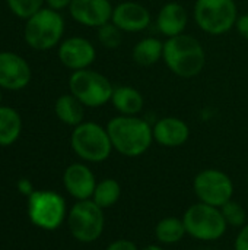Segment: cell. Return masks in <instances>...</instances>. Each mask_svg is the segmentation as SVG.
<instances>
[{"label": "cell", "instance_id": "obj_1", "mask_svg": "<svg viewBox=\"0 0 248 250\" xmlns=\"http://www.w3.org/2000/svg\"><path fill=\"white\" fill-rule=\"evenodd\" d=\"M105 127L114 151L123 157H140L155 142L152 125L139 116L118 114L113 117Z\"/></svg>", "mask_w": 248, "mask_h": 250}, {"label": "cell", "instance_id": "obj_2", "mask_svg": "<svg viewBox=\"0 0 248 250\" xmlns=\"http://www.w3.org/2000/svg\"><path fill=\"white\" fill-rule=\"evenodd\" d=\"M162 60L171 73L178 78L190 79L202 73L206 64V53L196 37L184 32L164 41Z\"/></svg>", "mask_w": 248, "mask_h": 250}, {"label": "cell", "instance_id": "obj_3", "mask_svg": "<svg viewBox=\"0 0 248 250\" xmlns=\"http://www.w3.org/2000/svg\"><path fill=\"white\" fill-rule=\"evenodd\" d=\"M66 22L60 12L44 6L25 21L23 40L35 51H48L63 41Z\"/></svg>", "mask_w": 248, "mask_h": 250}, {"label": "cell", "instance_id": "obj_4", "mask_svg": "<svg viewBox=\"0 0 248 250\" xmlns=\"http://www.w3.org/2000/svg\"><path fill=\"white\" fill-rule=\"evenodd\" d=\"M70 146L83 163H104L114 151L107 127L95 122H82L73 127Z\"/></svg>", "mask_w": 248, "mask_h": 250}, {"label": "cell", "instance_id": "obj_5", "mask_svg": "<svg viewBox=\"0 0 248 250\" xmlns=\"http://www.w3.org/2000/svg\"><path fill=\"white\" fill-rule=\"evenodd\" d=\"M235 0H196L193 18L196 25L209 35H224L229 32L238 19Z\"/></svg>", "mask_w": 248, "mask_h": 250}, {"label": "cell", "instance_id": "obj_6", "mask_svg": "<svg viewBox=\"0 0 248 250\" xmlns=\"http://www.w3.org/2000/svg\"><path fill=\"white\" fill-rule=\"evenodd\" d=\"M29 221L45 231L57 230L67 220V207L64 198L54 190H34L28 196Z\"/></svg>", "mask_w": 248, "mask_h": 250}, {"label": "cell", "instance_id": "obj_7", "mask_svg": "<svg viewBox=\"0 0 248 250\" xmlns=\"http://www.w3.org/2000/svg\"><path fill=\"white\" fill-rule=\"evenodd\" d=\"M114 86L110 79L91 67L72 72L69 76V92L85 107L99 108L111 101Z\"/></svg>", "mask_w": 248, "mask_h": 250}, {"label": "cell", "instance_id": "obj_8", "mask_svg": "<svg viewBox=\"0 0 248 250\" xmlns=\"http://www.w3.org/2000/svg\"><path fill=\"white\" fill-rule=\"evenodd\" d=\"M186 231L190 237L200 242H216L228 230L221 208L197 202L186 209L183 215Z\"/></svg>", "mask_w": 248, "mask_h": 250}, {"label": "cell", "instance_id": "obj_9", "mask_svg": "<svg viewBox=\"0 0 248 250\" xmlns=\"http://www.w3.org/2000/svg\"><path fill=\"white\" fill-rule=\"evenodd\" d=\"M66 221L72 237L80 243L96 242L102 236L105 227L104 209L92 199L76 201L69 209Z\"/></svg>", "mask_w": 248, "mask_h": 250}, {"label": "cell", "instance_id": "obj_10", "mask_svg": "<svg viewBox=\"0 0 248 250\" xmlns=\"http://www.w3.org/2000/svg\"><path fill=\"white\" fill-rule=\"evenodd\" d=\"M193 190L199 202L221 208L232 199L234 183L225 171L219 168H205L196 174Z\"/></svg>", "mask_w": 248, "mask_h": 250}, {"label": "cell", "instance_id": "obj_11", "mask_svg": "<svg viewBox=\"0 0 248 250\" xmlns=\"http://www.w3.org/2000/svg\"><path fill=\"white\" fill-rule=\"evenodd\" d=\"M57 56L60 63L72 70H82L92 66L96 59L95 45L85 37L72 35L64 38L57 47Z\"/></svg>", "mask_w": 248, "mask_h": 250}, {"label": "cell", "instance_id": "obj_12", "mask_svg": "<svg viewBox=\"0 0 248 250\" xmlns=\"http://www.w3.org/2000/svg\"><path fill=\"white\" fill-rule=\"evenodd\" d=\"M32 79L31 64L15 51H0V88L7 91L25 89Z\"/></svg>", "mask_w": 248, "mask_h": 250}, {"label": "cell", "instance_id": "obj_13", "mask_svg": "<svg viewBox=\"0 0 248 250\" xmlns=\"http://www.w3.org/2000/svg\"><path fill=\"white\" fill-rule=\"evenodd\" d=\"M113 9L111 0H73L67 10L76 23L98 29L111 21Z\"/></svg>", "mask_w": 248, "mask_h": 250}, {"label": "cell", "instance_id": "obj_14", "mask_svg": "<svg viewBox=\"0 0 248 250\" xmlns=\"http://www.w3.org/2000/svg\"><path fill=\"white\" fill-rule=\"evenodd\" d=\"M111 22L123 32H142L149 28L152 22L151 10L142 3L132 0H121L113 9Z\"/></svg>", "mask_w": 248, "mask_h": 250}, {"label": "cell", "instance_id": "obj_15", "mask_svg": "<svg viewBox=\"0 0 248 250\" xmlns=\"http://www.w3.org/2000/svg\"><path fill=\"white\" fill-rule=\"evenodd\" d=\"M96 183L94 171L83 163H73L63 173L64 189L76 201L92 199Z\"/></svg>", "mask_w": 248, "mask_h": 250}, {"label": "cell", "instance_id": "obj_16", "mask_svg": "<svg viewBox=\"0 0 248 250\" xmlns=\"http://www.w3.org/2000/svg\"><path fill=\"white\" fill-rule=\"evenodd\" d=\"M153 141L165 148H178L184 145L190 138L189 125L175 116H167L159 119L153 126Z\"/></svg>", "mask_w": 248, "mask_h": 250}, {"label": "cell", "instance_id": "obj_17", "mask_svg": "<svg viewBox=\"0 0 248 250\" xmlns=\"http://www.w3.org/2000/svg\"><path fill=\"white\" fill-rule=\"evenodd\" d=\"M189 23L187 9L178 1L165 3L156 15V28L167 38L184 34Z\"/></svg>", "mask_w": 248, "mask_h": 250}, {"label": "cell", "instance_id": "obj_18", "mask_svg": "<svg viewBox=\"0 0 248 250\" xmlns=\"http://www.w3.org/2000/svg\"><path fill=\"white\" fill-rule=\"evenodd\" d=\"M110 103L121 116H137L145 105L142 92L130 85L114 86Z\"/></svg>", "mask_w": 248, "mask_h": 250}, {"label": "cell", "instance_id": "obj_19", "mask_svg": "<svg viewBox=\"0 0 248 250\" xmlns=\"http://www.w3.org/2000/svg\"><path fill=\"white\" fill-rule=\"evenodd\" d=\"M54 114L66 126L76 127L85 122V105L73 94H63L54 103Z\"/></svg>", "mask_w": 248, "mask_h": 250}, {"label": "cell", "instance_id": "obj_20", "mask_svg": "<svg viewBox=\"0 0 248 250\" xmlns=\"http://www.w3.org/2000/svg\"><path fill=\"white\" fill-rule=\"evenodd\" d=\"M164 41L156 37H146L137 41L132 50V59L136 64L149 67L162 60Z\"/></svg>", "mask_w": 248, "mask_h": 250}, {"label": "cell", "instance_id": "obj_21", "mask_svg": "<svg viewBox=\"0 0 248 250\" xmlns=\"http://www.w3.org/2000/svg\"><path fill=\"white\" fill-rule=\"evenodd\" d=\"M22 133V117L9 105H0V146L13 145Z\"/></svg>", "mask_w": 248, "mask_h": 250}, {"label": "cell", "instance_id": "obj_22", "mask_svg": "<svg viewBox=\"0 0 248 250\" xmlns=\"http://www.w3.org/2000/svg\"><path fill=\"white\" fill-rule=\"evenodd\" d=\"M187 234L183 218L177 217H165L158 221L155 226V237L159 245H175L184 239Z\"/></svg>", "mask_w": 248, "mask_h": 250}, {"label": "cell", "instance_id": "obj_23", "mask_svg": "<svg viewBox=\"0 0 248 250\" xmlns=\"http://www.w3.org/2000/svg\"><path fill=\"white\" fill-rule=\"evenodd\" d=\"M121 196V186L115 179H102L96 183V188L92 195V201L102 208L104 211L108 208H113Z\"/></svg>", "mask_w": 248, "mask_h": 250}, {"label": "cell", "instance_id": "obj_24", "mask_svg": "<svg viewBox=\"0 0 248 250\" xmlns=\"http://www.w3.org/2000/svg\"><path fill=\"white\" fill-rule=\"evenodd\" d=\"M221 212H222L224 220L227 221L228 227L241 229L247 224V214H246L244 207L234 199L228 201L224 207H221Z\"/></svg>", "mask_w": 248, "mask_h": 250}, {"label": "cell", "instance_id": "obj_25", "mask_svg": "<svg viewBox=\"0 0 248 250\" xmlns=\"http://www.w3.org/2000/svg\"><path fill=\"white\" fill-rule=\"evenodd\" d=\"M9 10L19 19L26 21L39 9L44 7L45 0H6Z\"/></svg>", "mask_w": 248, "mask_h": 250}, {"label": "cell", "instance_id": "obj_26", "mask_svg": "<svg viewBox=\"0 0 248 250\" xmlns=\"http://www.w3.org/2000/svg\"><path fill=\"white\" fill-rule=\"evenodd\" d=\"M123 31L115 26L111 21L98 28V41L104 48L115 50L121 45L123 41Z\"/></svg>", "mask_w": 248, "mask_h": 250}, {"label": "cell", "instance_id": "obj_27", "mask_svg": "<svg viewBox=\"0 0 248 250\" xmlns=\"http://www.w3.org/2000/svg\"><path fill=\"white\" fill-rule=\"evenodd\" d=\"M105 250H140L137 248V245L129 239H117L114 242H111Z\"/></svg>", "mask_w": 248, "mask_h": 250}, {"label": "cell", "instance_id": "obj_28", "mask_svg": "<svg viewBox=\"0 0 248 250\" xmlns=\"http://www.w3.org/2000/svg\"><path fill=\"white\" fill-rule=\"evenodd\" d=\"M234 250H248V224L240 229L234 243Z\"/></svg>", "mask_w": 248, "mask_h": 250}, {"label": "cell", "instance_id": "obj_29", "mask_svg": "<svg viewBox=\"0 0 248 250\" xmlns=\"http://www.w3.org/2000/svg\"><path fill=\"white\" fill-rule=\"evenodd\" d=\"M235 28H237L238 34H240L244 40H247L248 41V12L238 16L237 23H235Z\"/></svg>", "mask_w": 248, "mask_h": 250}, {"label": "cell", "instance_id": "obj_30", "mask_svg": "<svg viewBox=\"0 0 248 250\" xmlns=\"http://www.w3.org/2000/svg\"><path fill=\"white\" fill-rule=\"evenodd\" d=\"M73 0H45V6L50 9H54L57 12H61L64 9H69Z\"/></svg>", "mask_w": 248, "mask_h": 250}, {"label": "cell", "instance_id": "obj_31", "mask_svg": "<svg viewBox=\"0 0 248 250\" xmlns=\"http://www.w3.org/2000/svg\"><path fill=\"white\" fill-rule=\"evenodd\" d=\"M18 189H19L20 193H23V195H26V196H29V195L34 192L32 185H31V182H29L28 179H20V180L18 182Z\"/></svg>", "mask_w": 248, "mask_h": 250}, {"label": "cell", "instance_id": "obj_32", "mask_svg": "<svg viewBox=\"0 0 248 250\" xmlns=\"http://www.w3.org/2000/svg\"><path fill=\"white\" fill-rule=\"evenodd\" d=\"M140 250H165L162 248V245H148L145 248H142Z\"/></svg>", "mask_w": 248, "mask_h": 250}, {"label": "cell", "instance_id": "obj_33", "mask_svg": "<svg viewBox=\"0 0 248 250\" xmlns=\"http://www.w3.org/2000/svg\"><path fill=\"white\" fill-rule=\"evenodd\" d=\"M1 101H3V94H1V88H0V105H1Z\"/></svg>", "mask_w": 248, "mask_h": 250}, {"label": "cell", "instance_id": "obj_34", "mask_svg": "<svg viewBox=\"0 0 248 250\" xmlns=\"http://www.w3.org/2000/svg\"><path fill=\"white\" fill-rule=\"evenodd\" d=\"M111 1H121V0H111Z\"/></svg>", "mask_w": 248, "mask_h": 250}, {"label": "cell", "instance_id": "obj_35", "mask_svg": "<svg viewBox=\"0 0 248 250\" xmlns=\"http://www.w3.org/2000/svg\"><path fill=\"white\" fill-rule=\"evenodd\" d=\"M247 183H248V173H247Z\"/></svg>", "mask_w": 248, "mask_h": 250}]
</instances>
